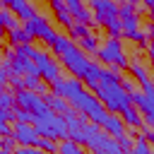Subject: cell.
<instances>
[{"mask_svg": "<svg viewBox=\"0 0 154 154\" xmlns=\"http://www.w3.org/2000/svg\"><path fill=\"white\" fill-rule=\"evenodd\" d=\"M91 94H94V96L101 101V106H103L108 113H113V116H120V113L130 106V94H125L120 84L99 82V87H96Z\"/></svg>", "mask_w": 154, "mask_h": 154, "instance_id": "cell-1", "label": "cell"}, {"mask_svg": "<svg viewBox=\"0 0 154 154\" xmlns=\"http://www.w3.org/2000/svg\"><path fill=\"white\" fill-rule=\"evenodd\" d=\"M38 132V137H51V140H67V123L63 116L48 111L46 116H36L34 123H31Z\"/></svg>", "mask_w": 154, "mask_h": 154, "instance_id": "cell-2", "label": "cell"}, {"mask_svg": "<svg viewBox=\"0 0 154 154\" xmlns=\"http://www.w3.org/2000/svg\"><path fill=\"white\" fill-rule=\"evenodd\" d=\"M96 58H99L103 65H108V67H118V70H128V65H130V58L125 55L120 38H106V43L99 46Z\"/></svg>", "mask_w": 154, "mask_h": 154, "instance_id": "cell-3", "label": "cell"}, {"mask_svg": "<svg viewBox=\"0 0 154 154\" xmlns=\"http://www.w3.org/2000/svg\"><path fill=\"white\" fill-rule=\"evenodd\" d=\"M60 65L70 72V77H77V79H84V75H87V70H89V65H91V60L87 58V53H82L75 43L60 55Z\"/></svg>", "mask_w": 154, "mask_h": 154, "instance_id": "cell-4", "label": "cell"}, {"mask_svg": "<svg viewBox=\"0 0 154 154\" xmlns=\"http://www.w3.org/2000/svg\"><path fill=\"white\" fill-rule=\"evenodd\" d=\"M24 31L31 36V38H38V41H43L48 48L53 46V41H55V36H58V31L48 24V19L43 17V14H34L31 19H26L24 22Z\"/></svg>", "mask_w": 154, "mask_h": 154, "instance_id": "cell-5", "label": "cell"}, {"mask_svg": "<svg viewBox=\"0 0 154 154\" xmlns=\"http://www.w3.org/2000/svg\"><path fill=\"white\" fill-rule=\"evenodd\" d=\"M89 10L94 14L96 26H106L113 19H120L118 17V2H113V0H89Z\"/></svg>", "mask_w": 154, "mask_h": 154, "instance_id": "cell-6", "label": "cell"}, {"mask_svg": "<svg viewBox=\"0 0 154 154\" xmlns=\"http://www.w3.org/2000/svg\"><path fill=\"white\" fill-rule=\"evenodd\" d=\"M108 142H111V137L101 130V125H94V123L84 125V147L91 154H103L106 147H108Z\"/></svg>", "mask_w": 154, "mask_h": 154, "instance_id": "cell-7", "label": "cell"}, {"mask_svg": "<svg viewBox=\"0 0 154 154\" xmlns=\"http://www.w3.org/2000/svg\"><path fill=\"white\" fill-rule=\"evenodd\" d=\"M14 101H17V106H19V108H26L29 113H34V118H36V116H46V113H48V106H46L43 96H38L36 91H29V89L17 91V94H14Z\"/></svg>", "mask_w": 154, "mask_h": 154, "instance_id": "cell-8", "label": "cell"}, {"mask_svg": "<svg viewBox=\"0 0 154 154\" xmlns=\"http://www.w3.org/2000/svg\"><path fill=\"white\" fill-rule=\"evenodd\" d=\"M12 137L17 140V147H36L38 144V132L31 123H14Z\"/></svg>", "mask_w": 154, "mask_h": 154, "instance_id": "cell-9", "label": "cell"}, {"mask_svg": "<svg viewBox=\"0 0 154 154\" xmlns=\"http://www.w3.org/2000/svg\"><path fill=\"white\" fill-rule=\"evenodd\" d=\"M120 118H123L125 128H132V130H142V128H144V118H142V113L137 111V106H132V103L120 113Z\"/></svg>", "mask_w": 154, "mask_h": 154, "instance_id": "cell-10", "label": "cell"}, {"mask_svg": "<svg viewBox=\"0 0 154 154\" xmlns=\"http://www.w3.org/2000/svg\"><path fill=\"white\" fill-rule=\"evenodd\" d=\"M48 2H51V10H53V14H55L58 24H63L65 29H70V26L75 24V19H72V14L67 12V7H65V0H48Z\"/></svg>", "mask_w": 154, "mask_h": 154, "instance_id": "cell-11", "label": "cell"}, {"mask_svg": "<svg viewBox=\"0 0 154 154\" xmlns=\"http://www.w3.org/2000/svg\"><path fill=\"white\" fill-rule=\"evenodd\" d=\"M101 130H103L108 137H118V135H125V123H123L120 116H113V113H111V116L103 120Z\"/></svg>", "mask_w": 154, "mask_h": 154, "instance_id": "cell-12", "label": "cell"}, {"mask_svg": "<svg viewBox=\"0 0 154 154\" xmlns=\"http://www.w3.org/2000/svg\"><path fill=\"white\" fill-rule=\"evenodd\" d=\"M43 101H46V106H48V111H53V113H58V116H63L65 111H70V103H67V99L65 96H55V94H43Z\"/></svg>", "mask_w": 154, "mask_h": 154, "instance_id": "cell-13", "label": "cell"}, {"mask_svg": "<svg viewBox=\"0 0 154 154\" xmlns=\"http://www.w3.org/2000/svg\"><path fill=\"white\" fill-rule=\"evenodd\" d=\"M101 72H103V67H101L99 63H91L89 70H87V75H84V79H82V84H84L89 91H94V89L99 87V82H101Z\"/></svg>", "mask_w": 154, "mask_h": 154, "instance_id": "cell-14", "label": "cell"}, {"mask_svg": "<svg viewBox=\"0 0 154 154\" xmlns=\"http://www.w3.org/2000/svg\"><path fill=\"white\" fill-rule=\"evenodd\" d=\"M7 41H10V46L14 48V46H24V43H31L34 38L24 31V26H17V29H12V31H7Z\"/></svg>", "mask_w": 154, "mask_h": 154, "instance_id": "cell-15", "label": "cell"}, {"mask_svg": "<svg viewBox=\"0 0 154 154\" xmlns=\"http://www.w3.org/2000/svg\"><path fill=\"white\" fill-rule=\"evenodd\" d=\"M77 48H79L82 53H87V55H96V53H99V38H96L94 34H89V36H84V38L77 41Z\"/></svg>", "mask_w": 154, "mask_h": 154, "instance_id": "cell-16", "label": "cell"}, {"mask_svg": "<svg viewBox=\"0 0 154 154\" xmlns=\"http://www.w3.org/2000/svg\"><path fill=\"white\" fill-rule=\"evenodd\" d=\"M70 46H72V38H70V36H65V34H58V36H55V41H53V46H51V53L60 58Z\"/></svg>", "mask_w": 154, "mask_h": 154, "instance_id": "cell-17", "label": "cell"}, {"mask_svg": "<svg viewBox=\"0 0 154 154\" xmlns=\"http://www.w3.org/2000/svg\"><path fill=\"white\" fill-rule=\"evenodd\" d=\"M0 26H2L5 31H12V29L19 26V19H17L7 7H0Z\"/></svg>", "mask_w": 154, "mask_h": 154, "instance_id": "cell-18", "label": "cell"}, {"mask_svg": "<svg viewBox=\"0 0 154 154\" xmlns=\"http://www.w3.org/2000/svg\"><path fill=\"white\" fill-rule=\"evenodd\" d=\"M58 154H87V149L72 140H60L58 142Z\"/></svg>", "mask_w": 154, "mask_h": 154, "instance_id": "cell-19", "label": "cell"}, {"mask_svg": "<svg viewBox=\"0 0 154 154\" xmlns=\"http://www.w3.org/2000/svg\"><path fill=\"white\" fill-rule=\"evenodd\" d=\"M120 79H123V75H120L118 67H103L101 82H106V84H120Z\"/></svg>", "mask_w": 154, "mask_h": 154, "instance_id": "cell-20", "label": "cell"}, {"mask_svg": "<svg viewBox=\"0 0 154 154\" xmlns=\"http://www.w3.org/2000/svg\"><path fill=\"white\" fill-rule=\"evenodd\" d=\"M108 116H111V113H108V111L101 106V101H99V106H96V108H94L87 118H89V123H94V125H103V120H106Z\"/></svg>", "mask_w": 154, "mask_h": 154, "instance_id": "cell-21", "label": "cell"}, {"mask_svg": "<svg viewBox=\"0 0 154 154\" xmlns=\"http://www.w3.org/2000/svg\"><path fill=\"white\" fill-rule=\"evenodd\" d=\"M43 154H58V142L51 140V137H38V144H36Z\"/></svg>", "mask_w": 154, "mask_h": 154, "instance_id": "cell-22", "label": "cell"}, {"mask_svg": "<svg viewBox=\"0 0 154 154\" xmlns=\"http://www.w3.org/2000/svg\"><path fill=\"white\" fill-rule=\"evenodd\" d=\"M67 31H70V38H77V41L91 34V31H89V26H87V24H79V22H75V24H72Z\"/></svg>", "mask_w": 154, "mask_h": 154, "instance_id": "cell-23", "label": "cell"}, {"mask_svg": "<svg viewBox=\"0 0 154 154\" xmlns=\"http://www.w3.org/2000/svg\"><path fill=\"white\" fill-rule=\"evenodd\" d=\"M12 116H14V123H34V113H29L26 108L14 106L12 108Z\"/></svg>", "mask_w": 154, "mask_h": 154, "instance_id": "cell-24", "label": "cell"}, {"mask_svg": "<svg viewBox=\"0 0 154 154\" xmlns=\"http://www.w3.org/2000/svg\"><path fill=\"white\" fill-rule=\"evenodd\" d=\"M113 140H116V144H118L123 152H132V147H135V137L128 135V132H125V135H118V137H113Z\"/></svg>", "mask_w": 154, "mask_h": 154, "instance_id": "cell-25", "label": "cell"}, {"mask_svg": "<svg viewBox=\"0 0 154 154\" xmlns=\"http://www.w3.org/2000/svg\"><path fill=\"white\" fill-rule=\"evenodd\" d=\"M17 106V101H14V91H0V108H5V111H12Z\"/></svg>", "mask_w": 154, "mask_h": 154, "instance_id": "cell-26", "label": "cell"}, {"mask_svg": "<svg viewBox=\"0 0 154 154\" xmlns=\"http://www.w3.org/2000/svg\"><path fill=\"white\" fill-rule=\"evenodd\" d=\"M106 34H108V38H120L123 36V22L113 19L111 24H106Z\"/></svg>", "mask_w": 154, "mask_h": 154, "instance_id": "cell-27", "label": "cell"}, {"mask_svg": "<svg viewBox=\"0 0 154 154\" xmlns=\"http://www.w3.org/2000/svg\"><path fill=\"white\" fill-rule=\"evenodd\" d=\"M7 84L14 89V94L17 91H24V75H10V82Z\"/></svg>", "mask_w": 154, "mask_h": 154, "instance_id": "cell-28", "label": "cell"}, {"mask_svg": "<svg viewBox=\"0 0 154 154\" xmlns=\"http://www.w3.org/2000/svg\"><path fill=\"white\" fill-rule=\"evenodd\" d=\"M0 149H5V152H14V149H17V140H14L12 135L0 137Z\"/></svg>", "mask_w": 154, "mask_h": 154, "instance_id": "cell-29", "label": "cell"}, {"mask_svg": "<svg viewBox=\"0 0 154 154\" xmlns=\"http://www.w3.org/2000/svg\"><path fill=\"white\" fill-rule=\"evenodd\" d=\"M140 135H142V137H144V140H147V142H149V144L154 147V128H149V125H144V128L140 130Z\"/></svg>", "mask_w": 154, "mask_h": 154, "instance_id": "cell-30", "label": "cell"}, {"mask_svg": "<svg viewBox=\"0 0 154 154\" xmlns=\"http://www.w3.org/2000/svg\"><path fill=\"white\" fill-rule=\"evenodd\" d=\"M120 87H123L125 94H132V91H135V82H132L130 77H123V79H120Z\"/></svg>", "mask_w": 154, "mask_h": 154, "instance_id": "cell-31", "label": "cell"}, {"mask_svg": "<svg viewBox=\"0 0 154 154\" xmlns=\"http://www.w3.org/2000/svg\"><path fill=\"white\" fill-rule=\"evenodd\" d=\"M14 154H43L38 147H17Z\"/></svg>", "mask_w": 154, "mask_h": 154, "instance_id": "cell-32", "label": "cell"}, {"mask_svg": "<svg viewBox=\"0 0 154 154\" xmlns=\"http://www.w3.org/2000/svg\"><path fill=\"white\" fill-rule=\"evenodd\" d=\"M142 31H144V36H147L149 41H154V22H149V24H147Z\"/></svg>", "mask_w": 154, "mask_h": 154, "instance_id": "cell-33", "label": "cell"}, {"mask_svg": "<svg viewBox=\"0 0 154 154\" xmlns=\"http://www.w3.org/2000/svg\"><path fill=\"white\" fill-rule=\"evenodd\" d=\"M147 55H149V60L154 58V41H149V43H147Z\"/></svg>", "mask_w": 154, "mask_h": 154, "instance_id": "cell-34", "label": "cell"}, {"mask_svg": "<svg viewBox=\"0 0 154 154\" xmlns=\"http://www.w3.org/2000/svg\"><path fill=\"white\" fill-rule=\"evenodd\" d=\"M140 2H142L147 10H149V7H154V0H140Z\"/></svg>", "mask_w": 154, "mask_h": 154, "instance_id": "cell-35", "label": "cell"}, {"mask_svg": "<svg viewBox=\"0 0 154 154\" xmlns=\"http://www.w3.org/2000/svg\"><path fill=\"white\" fill-rule=\"evenodd\" d=\"M147 12H149V19H152V22H154V7H149V10H147Z\"/></svg>", "mask_w": 154, "mask_h": 154, "instance_id": "cell-36", "label": "cell"}, {"mask_svg": "<svg viewBox=\"0 0 154 154\" xmlns=\"http://www.w3.org/2000/svg\"><path fill=\"white\" fill-rule=\"evenodd\" d=\"M0 154H14V152H5V149H0Z\"/></svg>", "mask_w": 154, "mask_h": 154, "instance_id": "cell-37", "label": "cell"}, {"mask_svg": "<svg viewBox=\"0 0 154 154\" xmlns=\"http://www.w3.org/2000/svg\"><path fill=\"white\" fill-rule=\"evenodd\" d=\"M113 2H118V5H120V2H128V0H113Z\"/></svg>", "mask_w": 154, "mask_h": 154, "instance_id": "cell-38", "label": "cell"}, {"mask_svg": "<svg viewBox=\"0 0 154 154\" xmlns=\"http://www.w3.org/2000/svg\"><path fill=\"white\" fill-rule=\"evenodd\" d=\"M2 34H5V29H2V26H0V38H2Z\"/></svg>", "mask_w": 154, "mask_h": 154, "instance_id": "cell-39", "label": "cell"}, {"mask_svg": "<svg viewBox=\"0 0 154 154\" xmlns=\"http://www.w3.org/2000/svg\"><path fill=\"white\" fill-rule=\"evenodd\" d=\"M0 91H5V84H0Z\"/></svg>", "mask_w": 154, "mask_h": 154, "instance_id": "cell-40", "label": "cell"}, {"mask_svg": "<svg viewBox=\"0 0 154 154\" xmlns=\"http://www.w3.org/2000/svg\"><path fill=\"white\" fill-rule=\"evenodd\" d=\"M2 51H5V48H2V43H0V53H2Z\"/></svg>", "mask_w": 154, "mask_h": 154, "instance_id": "cell-41", "label": "cell"}, {"mask_svg": "<svg viewBox=\"0 0 154 154\" xmlns=\"http://www.w3.org/2000/svg\"><path fill=\"white\" fill-rule=\"evenodd\" d=\"M152 67H154V58H152Z\"/></svg>", "mask_w": 154, "mask_h": 154, "instance_id": "cell-42", "label": "cell"}, {"mask_svg": "<svg viewBox=\"0 0 154 154\" xmlns=\"http://www.w3.org/2000/svg\"><path fill=\"white\" fill-rule=\"evenodd\" d=\"M152 84H154V79H152Z\"/></svg>", "mask_w": 154, "mask_h": 154, "instance_id": "cell-43", "label": "cell"}, {"mask_svg": "<svg viewBox=\"0 0 154 154\" xmlns=\"http://www.w3.org/2000/svg\"><path fill=\"white\" fill-rule=\"evenodd\" d=\"M125 154H130V152H125Z\"/></svg>", "mask_w": 154, "mask_h": 154, "instance_id": "cell-44", "label": "cell"}]
</instances>
